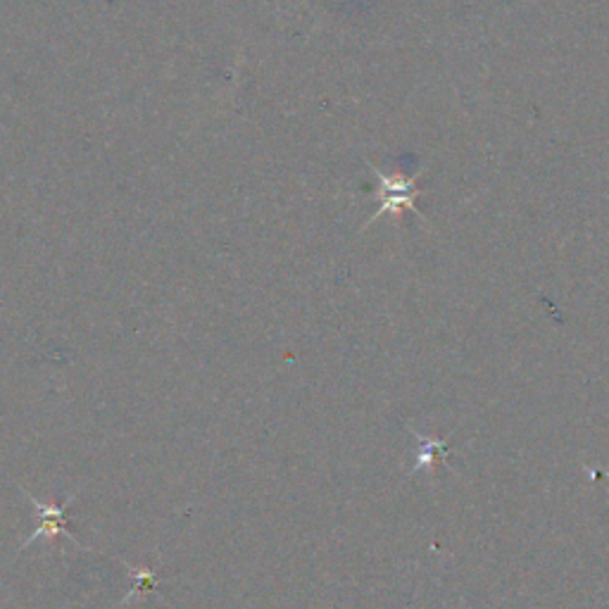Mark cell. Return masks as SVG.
<instances>
[{
    "label": "cell",
    "mask_w": 609,
    "mask_h": 609,
    "mask_svg": "<svg viewBox=\"0 0 609 609\" xmlns=\"http://www.w3.org/2000/svg\"><path fill=\"white\" fill-rule=\"evenodd\" d=\"M367 168L371 170V174L377 176V182H379V193H377L379 210L365 221L363 229L371 227L374 221L381 219L383 215L395 217V221H400L403 212H414V215L422 217V212L417 210V205H414V200H417V196L422 193L417 188V179L422 176V172H412V174H407L405 170L381 172L379 168H374V164H369V162H367Z\"/></svg>",
    "instance_id": "cell-1"
},
{
    "label": "cell",
    "mask_w": 609,
    "mask_h": 609,
    "mask_svg": "<svg viewBox=\"0 0 609 609\" xmlns=\"http://www.w3.org/2000/svg\"><path fill=\"white\" fill-rule=\"evenodd\" d=\"M30 501L36 507V515H38V526L36 531L26 538L24 545H32L38 536H58V533H67V521H65V509L67 505L74 501V495H69V501L65 505H44L38 503L34 495H30Z\"/></svg>",
    "instance_id": "cell-2"
},
{
    "label": "cell",
    "mask_w": 609,
    "mask_h": 609,
    "mask_svg": "<svg viewBox=\"0 0 609 609\" xmlns=\"http://www.w3.org/2000/svg\"><path fill=\"white\" fill-rule=\"evenodd\" d=\"M410 434L420 440V455H417V460H414L412 474H417V472H432L434 474L438 462L440 464L448 462V440L424 436L420 432H414V428H410Z\"/></svg>",
    "instance_id": "cell-3"
}]
</instances>
